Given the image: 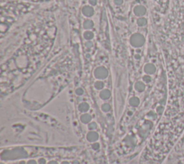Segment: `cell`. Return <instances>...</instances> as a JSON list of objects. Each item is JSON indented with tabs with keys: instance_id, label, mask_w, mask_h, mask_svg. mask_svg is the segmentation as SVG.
Wrapping results in <instances>:
<instances>
[{
	"instance_id": "obj_3",
	"label": "cell",
	"mask_w": 184,
	"mask_h": 164,
	"mask_svg": "<svg viewBox=\"0 0 184 164\" xmlns=\"http://www.w3.org/2000/svg\"><path fill=\"white\" fill-rule=\"evenodd\" d=\"M2 164H89L93 159L81 143L72 145L16 144L1 146Z\"/></svg>"
},
{
	"instance_id": "obj_1",
	"label": "cell",
	"mask_w": 184,
	"mask_h": 164,
	"mask_svg": "<svg viewBox=\"0 0 184 164\" xmlns=\"http://www.w3.org/2000/svg\"><path fill=\"white\" fill-rule=\"evenodd\" d=\"M168 97L156 130L137 156L139 164H163L184 133V43L167 62Z\"/></svg>"
},
{
	"instance_id": "obj_2",
	"label": "cell",
	"mask_w": 184,
	"mask_h": 164,
	"mask_svg": "<svg viewBox=\"0 0 184 164\" xmlns=\"http://www.w3.org/2000/svg\"><path fill=\"white\" fill-rule=\"evenodd\" d=\"M1 146L16 144L72 145L79 143L71 128L56 117L26 113L1 119Z\"/></svg>"
},
{
	"instance_id": "obj_12",
	"label": "cell",
	"mask_w": 184,
	"mask_h": 164,
	"mask_svg": "<svg viewBox=\"0 0 184 164\" xmlns=\"http://www.w3.org/2000/svg\"><path fill=\"white\" fill-rule=\"evenodd\" d=\"M94 33L92 32L89 31V30H86V32H84V38L86 39V40H91V39L94 38Z\"/></svg>"
},
{
	"instance_id": "obj_13",
	"label": "cell",
	"mask_w": 184,
	"mask_h": 164,
	"mask_svg": "<svg viewBox=\"0 0 184 164\" xmlns=\"http://www.w3.org/2000/svg\"><path fill=\"white\" fill-rule=\"evenodd\" d=\"M85 46H86L87 48H91L92 47H93V43L91 42V41H87L85 43Z\"/></svg>"
},
{
	"instance_id": "obj_16",
	"label": "cell",
	"mask_w": 184,
	"mask_h": 164,
	"mask_svg": "<svg viewBox=\"0 0 184 164\" xmlns=\"http://www.w3.org/2000/svg\"><path fill=\"white\" fill-rule=\"evenodd\" d=\"M135 58L136 59V60H140V59H141V56H140V55L138 54V53L135 54Z\"/></svg>"
},
{
	"instance_id": "obj_9",
	"label": "cell",
	"mask_w": 184,
	"mask_h": 164,
	"mask_svg": "<svg viewBox=\"0 0 184 164\" xmlns=\"http://www.w3.org/2000/svg\"><path fill=\"white\" fill-rule=\"evenodd\" d=\"M82 14L84 15L85 17H91L94 14V10L91 6H84L82 8Z\"/></svg>"
},
{
	"instance_id": "obj_14",
	"label": "cell",
	"mask_w": 184,
	"mask_h": 164,
	"mask_svg": "<svg viewBox=\"0 0 184 164\" xmlns=\"http://www.w3.org/2000/svg\"><path fill=\"white\" fill-rule=\"evenodd\" d=\"M114 2H115V4H116V5L119 6V5H121V4H123V0H114Z\"/></svg>"
},
{
	"instance_id": "obj_11",
	"label": "cell",
	"mask_w": 184,
	"mask_h": 164,
	"mask_svg": "<svg viewBox=\"0 0 184 164\" xmlns=\"http://www.w3.org/2000/svg\"><path fill=\"white\" fill-rule=\"evenodd\" d=\"M147 23H148V20L144 17H140L137 20V25L140 26V27H144V26L147 25Z\"/></svg>"
},
{
	"instance_id": "obj_6",
	"label": "cell",
	"mask_w": 184,
	"mask_h": 164,
	"mask_svg": "<svg viewBox=\"0 0 184 164\" xmlns=\"http://www.w3.org/2000/svg\"><path fill=\"white\" fill-rule=\"evenodd\" d=\"M148 84H147L142 78V80H138L135 83L134 89L138 93H143L144 91H145L147 89V85Z\"/></svg>"
},
{
	"instance_id": "obj_15",
	"label": "cell",
	"mask_w": 184,
	"mask_h": 164,
	"mask_svg": "<svg viewBox=\"0 0 184 164\" xmlns=\"http://www.w3.org/2000/svg\"><path fill=\"white\" fill-rule=\"evenodd\" d=\"M89 4L92 6H95L97 4V0H89Z\"/></svg>"
},
{
	"instance_id": "obj_5",
	"label": "cell",
	"mask_w": 184,
	"mask_h": 164,
	"mask_svg": "<svg viewBox=\"0 0 184 164\" xmlns=\"http://www.w3.org/2000/svg\"><path fill=\"white\" fill-rule=\"evenodd\" d=\"M130 42L132 47L139 48L143 46L144 42H145V39H144L142 35L140 33H135L130 37Z\"/></svg>"
},
{
	"instance_id": "obj_4",
	"label": "cell",
	"mask_w": 184,
	"mask_h": 164,
	"mask_svg": "<svg viewBox=\"0 0 184 164\" xmlns=\"http://www.w3.org/2000/svg\"><path fill=\"white\" fill-rule=\"evenodd\" d=\"M109 70L104 65H98L93 71L94 77L96 79H105L109 77Z\"/></svg>"
},
{
	"instance_id": "obj_7",
	"label": "cell",
	"mask_w": 184,
	"mask_h": 164,
	"mask_svg": "<svg viewBox=\"0 0 184 164\" xmlns=\"http://www.w3.org/2000/svg\"><path fill=\"white\" fill-rule=\"evenodd\" d=\"M95 79L96 81L94 83V88L95 89V90L100 91L103 90V89H106V87H105L106 85H105L104 81L107 79V78H105V79H96V78H95Z\"/></svg>"
},
{
	"instance_id": "obj_10",
	"label": "cell",
	"mask_w": 184,
	"mask_h": 164,
	"mask_svg": "<svg viewBox=\"0 0 184 164\" xmlns=\"http://www.w3.org/2000/svg\"><path fill=\"white\" fill-rule=\"evenodd\" d=\"M94 22L91 20V19H86V20H85L84 22V24H83V27L85 30H91L92 27H94Z\"/></svg>"
},
{
	"instance_id": "obj_8",
	"label": "cell",
	"mask_w": 184,
	"mask_h": 164,
	"mask_svg": "<svg viewBox=\"0 0 184 164\" xmlns=\"http://www.w3.org/2000/svg\"><path fill=\"white\" fill-rule=\"evenodd\" d=\"M133 12L134 14L138 17H142L146 14L147 10L144 6L142 5H137L135 6L134 10H133Z\"/></svg>"
}]
</instances>
